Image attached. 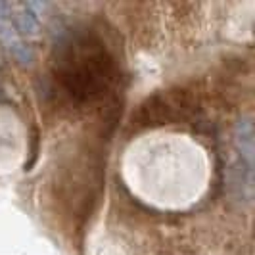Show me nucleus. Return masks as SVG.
<instances>
[{"label":"nucleus","mask_w":255,"mask_h":255,"mask_svg":"<svg viewBox=\"0 0 255 255\" xmlns=\"http://www.w3.org/2000/svg\"><path fill=\"white\" fill-rule=\"evenodd\" d=\"M10 52H12V56L19 64H31V62L35 60L33 50H31L29 46H25L23 42H12V44H10Z\"/></svg>","instance_id":"nucleus-5"},{"label":"nucleus","mask_w":255,"mask_h":255,"mask_svg":"<svg viewBox=\"0 0 255 255\" xmlns=\"http://www.w3.org/2000/svg\"><path fill=\"white\" fill-rule=\"evenodd\" d=\"M15 25L21 33H27V35H33L37 33L38 29V19H37V13L31 12V10H23L15 17Z\"/></svg>","instance_id":"nucleus-4"},{"label":"nucleus","mask_w":255,"mask_h":255,"mask_svg":"<svg viewBox=\"0 0 255 255\" xmlns=\"http://www.w3.org/2000/svg\"><path fill=\"white\" fill-rule=\"evenodd\" d=\"M234 144H236V150L242 155V159L248 161V165H254L255 132L252 117H242L236 123V127H234Z\"/></svg>","instance_id":"nucleus-3"},{"label":"nucleus","mask_w":255,"mask_h":255,"mask_svg":"<svg viewBox=\"0 0 255 255\" xmlns=\"http://www.w3.org/2000/svg\"><path fill=\"white\" fill-rule=\"evenodd\" d=\"M62 56L56 77L62 89L77 100L100 96L114 81V60L94 37L77 35L60 44Z\"/></svg>","instance_id":"nucleus-1"},{"label":"nucleus","mask_w":255,"mask_h":255,"mask_svg":"<svg viewBox=\"0 0 255 255\" xmlns=\"http://www.w3.org/2000/svg\"><path fill=\"white\" fill-rule=\"evenodd\" d=\"M229 186L236 198L252 202V198H254V167H244V163L230 167Z\"/></svg>","instance_id":"nucleus-2"}]
</instances>
